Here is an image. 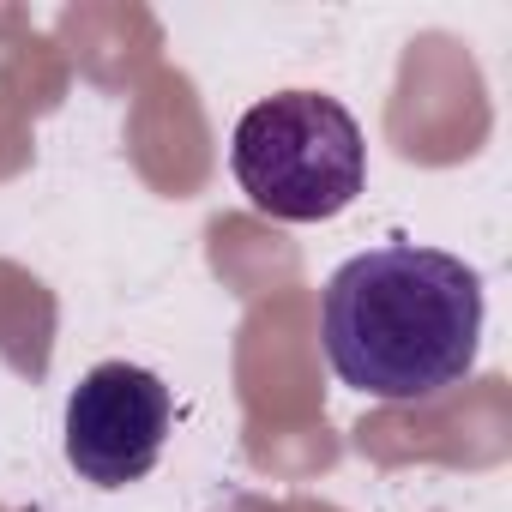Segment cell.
I'll use <instances>...</instances> for the list:
<instances>
[{
	"instance_id": "cell-1",
	"label": "cell",
	"mask_w": 512,
	"mask_h": 512,
	"mask_svg": "<svg viewBox=\"0 0 512 512\" xmlns=\"http://www.w3.org/2000/svg\"><path fill=\"white\" fill-rule=\"evenodd\" d=\"M320 344L344 386L422 404L458 386L482 350V278L458 253L386 241L344 260L320 296Z\"/></svg>"
},
{
	"instance_id": "cell-2",
	"label": "cell",
	"mask_w": 512,
	"mask_h": 512,
	"mask_svg": "<svg viewBox=\"0 0 512 512\" xmlns=\"http://www.w3.org/2000/svg\"><path fill=\"white\" fill-rule=\"evenodd\" d=\"M229 169L241 193L278 223H326L368 187L356 115L320 91H278L235 121Z\"/></svg>"
},
{
	"instance_id": "cell-3",
	"label": "cell",
	"mask_w": 512,
	"mask_h": 512,
	"mask_svg": "<svg viewBox=\"0 0 512 512\" xmlns=\"http://www.w3.org/2000/svg\"><path fill=\"white\" fill-rule=\"evenodd\" d=\"M175 422L169 386L139 362H97L67 398V464L97 488L151 476Z\"/></svg>"
}]
</instances>
